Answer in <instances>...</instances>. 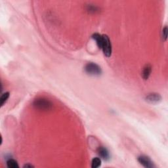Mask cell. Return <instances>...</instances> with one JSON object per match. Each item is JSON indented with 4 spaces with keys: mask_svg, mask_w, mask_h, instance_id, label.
Wrapping results in <instances>:
<instances>
[{
    "mask_svg": "<svg viewBox=\"0 0 168 168\" xmlns=\"http://www.w3.org/2000/svg\"><path fill=\"white\" fill-rule=\"evenodd\" d=\"M33 106L38 110H49L53 108V104L48 99L40 98L35 100L33 102Z\"/></svg>",
    "mask_w": 168,
    "mask_h": 168,
    "instance_id": "6da1fadb",
    "label": "cell"
},
{
    "mask_svg": "<svg viewBox=\"0 0 168 168\" xmlns=\"http://www.w3.org/2000/svg\"><path fill=\"white\" fill-rule=\"evenodd\" d=\"M138 162L145 167L152 168L155 167L151 159L147 156L142 155L139 156V158H138Z\"/></svg>",
    "mask_w": 168,
    "mask_h": 168,
    "instance_id": "277c9868",
    "label": "cell"
},
{
    "mask_svg": "<svg viewBox=\"0 0 168 168\" xmlns=\"http://www.w3.org/2000/svg\"><path fill=\"white\" fill-rule=\"evenodd\" d=\"M85 71L89 75L99 76L102 73V70L98 64L94 63H89L85 65Z\"/></svg>",
    "mask_w": 168,
    "mask_h": 168,
    "instance_id": "3957f363",
    "label": "cell"
},
{
    "mask_svg": "<svg viewBox=\"0 0 168 168\" xmlns=\"http://www.w3.org/2000/svg\"><path fill=\"white\" fill-rule=\"evenodd\" d=\"M24 167V168H28V167H30V168H31V167H34V166H32V165H31V164H26V165H24V167Z\"/></svg>",
    "mask_w": 168,
    "mask_h": 168,
    "instance_id": "4fadbf2b",
    "label": "cell"
},
{
    "mask_svg": "<svg viewBox=\"0 0 168 168\" xmlns=\"http://www.w3.org/2000/svg\"><path fill=\"white\" fill-rule=\"evenodd\" d=\"M9 92H5L4 94L2 95L1 98H0V103H1V107H3L5 104V102H7V101L9 99Z\"/></svg>",
    "mask_w": 168,
    "mask_h": 168,
    "instance_id": "8fae6325",
    "label": "cell"
},
{
    "mask_svg": "<svg viewBox=\"0 0 168 168\" xmlns=\"http://www.w3.org/2000/svg\"><path fill=\"white\" fill-rule=\"evenodd\" d=\"M151 72H152V67L150 65H147V66L144 68V69H143L142 72V76L143 79L145 80H148L149 77H150Z\"/></svg>",
    "mask_w": 168,
    "mask_h": 168,
    "instance_id": "52a82bcc",
    "label": "cell"
},
{
    "mask_svg": "<svg viewBox=\"0 0 168 168\" xmlns=\"http://www.w3.org/2000/svg\"><path fill=\"white\" fill-rule=\"evenodd\" d=\"M162 38L164 40L165 42L167 40V26H166L163 28V30H162Z\"/></svg>",
    "mask_w": 168,
    "mask_h": 168,
    "instance_id": "7c38bea8",
    "label": "cell"
},
{
    "mask_svg": "<svg viewBox=\"0 0 168 168\" xmlns=\"http://www.w3.org/2000/svg\"><path fill=\"white\" fill-rule=\"evenodd\" d=\"M92 38H93L95 41L96 42L97 45H98V47L99 48L101 49V46H102V35H100L98 33H95L93 34L92 35Z\"/></svg>",
    "mask_w": 168,
    "mask_h": 168,
    "instance_id": "ba28073f",
    "label": "cell"
},
{
    "mask_svg": "<svg viewBox=\"0 0 168 168\" xmlns=\"http://www.w3.org/2000/svg\"><path fill=\"white\" fill-rule=\"evenodd\" d=\"M101 166V159L96 157L92 160L91 162V167L92 168H97Z\"/></svg>",
    "mask_w": 168,
    "mask_h": 168,
    "instance_id": "30bf717a",
    "label": "cell"
},
{
    "mask_svg": "<svg viewBox=\"0 0 168 168\" xmlns=\"http://www.w3.org/2000/svg\"><path fill=\"white\" fill-rule=\"evenodd\" d=\"M145 100L150 104H157L159 103L160 102H161L162 97L158 93H152L148 95L146 97Z\"/></svg>",
    "mask_w": 168,
    "mask_h": 168,
    "instance_id": "5b68a950",
    "label": "cell"
},
{
    "mask_svg": "<svg viewBox=\"0 0 168 168\" xmlns=\"http://www.w3.org/2000/svg\"><path fill=\"white\" fill-rule=\"evenodd\" d=\"M7 166L9 168H18L19 166L17 163V162L14 159H9L7 161Z\"/></svg>",
    "mask_w": 168,
    "mask_h": 168,
    "instance_id": "9c48e42d",
    "label": "cell"
},
{
    "mask_svg": "<svg viewBox=\"0 0 168 168\" xmlns=\"http://www.w3.org/2000/svg\"><path fill=\"white\" fill-rule=\"evenodd\" d=\"M102 46L101 49L103 51L104 55L107 57H110L112 55V44H111L110 40L107 35H102Z\"/></svg>",
    "mask_w": 168,
    "mask_h": 168,
    "instance_id": "7a4b0ae2",
    "label": "cell"
},
{
    "mask_svg": "<svg viewBox=\"0 0 168 168\" xmlns=\"http://www.w3.org/2000/svg\"><path fill=\"white\" fill-rule=\"evenodd\" d=\"M97 153H98L99 156L104 160H108L110 159L109 152L104 147H99L98 150H97Z\"/></svg>",
    "mask_w": 168,
    "mask_h": 168,
    "instance_id": "8992f818",
    "label": "cell"
}]
</instances>
